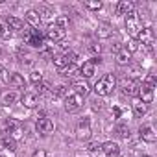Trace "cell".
Wrapping results in <instances>:
<instances>
[{
	"instance_id": "6da1fadb",
	"label": "cell",
	"mask_w": 157,
	"mask_h": 157,
	"mask_svg": "<svg viewBox=\"0 0 157 157\" xmlns=\"http://www.w3.org/2000/svg\"><path fill=\"white\" fill-rule=\"evenodd\" d=\"M115 85H117L115 74H105V76H102L100 80L94 83V93H96L98 96H107V94L113 93Z\"/></svg>"
},
{
	"instance_id": "7a4b0ae2",
	"label": "cell",
	"mask_w": 157,
	"mask_h": 157,
	"mask_svg": "<svg viewBox=\"0 0 157 157\" xmlns=\"http://www.w3.org/2000/svg\"><path fill=\"white\" fill-rule=\"evenodd\" d=\"M126 30H128V33L135 39L137 35H139V32L142 30V24H140V21H139V15L135 13V11H131L129 15H126Z\"/></svg>"
},
{
	"instance_id": "3957f363",
	"label": "cell",
	"mask_w": 157,
	"mask_h": 157,
	"mask_svg": "<svg viewBox=\"0 0 157 157\" xmlns=\"http://www.w3.org/2000/svg\"><path fill=\"white\" fill-rule=\"evenodd\" d=\"M83 107V96L80 94H74V93H68L65 96V109L68 113H74V111H80Z\"/></svg>"
},
{
	"instance_id": "277c9868",
	"label": "cell",
	"mask_w": 157,
	"mask_h": 157,
	"mask_svg": "<svg viewBox=\"0 0 157 157\" xmlns=\"http://www.w3.org/2000/svg\"><path fill=\"white\" fill-rule=\"evenodd\" d=\"M76 59H78V54H74V52H70V54H63V56L54 57V67H56L59 72H63V70H65L68 65H72Z\"/></svg>"
},
{
	"instance_id": "5b68a950",
	"label": "cell",
	"mask_w": 157,
	"mask_h": 157,
	"mask_svg": "<svg viewBox=\"0 0 157 157\" xmlns=\"http://www.w3.org/2000/svg\"><path fill=\"white\" fill-rule=\"evenodd\" d=\"M24 43L41 48V46L44 44V39H43V35H41L37 30H30V28H28V30L24 32Z\"/></svg>"
},
{
	"instance_id": "8992f818",
	"label": "cell",
	"mask_w": 157,
	"mask_h": 157,
	"mask_svg": "<svg viewBox=\"0 0 157 157\" xmlns=\"http://www.w3.org/2000/svg\"><path fill=\"white\" fill-rule=\"evenodd\" d=\"M135 41L137 43H142L148 50H151L153 48V30L151 28H142L139 32V35L135 37Z\"/></svg>"
},
{
	"instance_id": "52a82bcc",
	"label": "cell",
	"mask_w": 157,
	"mask_h": 157,
	"mask_svg": "<svg viewBox=\"0 0 157 157\" xmlns=\"http://www.w3.org/2000/svg\"><path fill=\"white\" fill-rule=\"evenodd\" d=\"M139 85H140V82H137V80H129V78H124V80L120 82V89H122V93L128 94V96H137Z\"/></svg>"
},
{
	"instance_id": "ba28073f",
	"label": "cell",
	"mask_w": 157,
	"mask_h": 157,
	"mask_svg": "<svg viewBox=\"0 0 157 157\" xmlns=\"http://www.w3.org/2000/svg\"><path fill=\"white\" fill-rule=\"evenodd\" d=\"M65 35H67V30L59 28L57 24H50L48 30H46V39L52 41V43H57V41L65 39Z\"/></svg>"
},
{
	"instance_id": "9c48e42d",
	"label": "cell",
	"mask_w": 157,
	"mask_h": 157,
	"mask_svg": "<svg viewBox=\"0 0 157 157\" xmlns=\"http://www.w3.org/2000/svg\"><path fill=\"white\" fill-rule=\"evenodd\" d=\"M76 137L80 140H89V137H91V122H89V118L80 120V124L76 128Z\"/></svg>"
},
{
	"instance_id": "30bf717a",
	"label": "cell",
	"mask_w": 157,
	"mask_h": 157,
	"mask_svg": "<svg viewBox=\"0 0 157 157\" xmlns=\"http://www.w3.org/2000/svg\"><path fill=\"white\" fill-rule=\"evenodd\" d=\"M137 96H139V100L142 102V104H150L151 100H153V87H150L148 83H140L139 85V91H137Z\"/></svg>"
},
{
	"instance_id": "8fae6325",
	"label": "cell",
	"mask_w": 157,
	"mask_h": 157,
	"mask_svg": "<svg viewBox=\"0 0 157 157\" xmlns=\"http://www.w3.org/2000/svg\"><path fill=\"white\" fill-rule=\"evenodd\" d=\"M139 135L144 142H155L157 140V133H155L153 126H150V124H142L139 128Z\"/></svg>"
},
{
	"instance_id": "7c38bea8",
	"label": "cell",
	"mask_w": 157,
	"mask_h": 157,
	"mask_svg": "<svg viewBox=\"0 0 157 157\" xmlns=\"http://www.w3.org/2000/svg\"><path fill=\"white\" fill-rule=\"evenodd\" d=\"M37 131H39L41 135H50V133L54 131V122H52L48 117L39 118V120H37Z\"/></svg>"
},
{
	"instance_id": "4fadbf2b",
	"label": "cell",
	"mask_w": 157,
	"mask_h": 157,
	"mask_svg": "<svg viewBox=\"0 0 157 157\" xmlns=\"http://www.w3.org/2000/svg\"><path fill=\"white\" fill-rule=\"evenodd\" d=\"M21 102H22V105H24V107L33 109V107H37V105H39V96H37V93H24V94H22V98H21Z\"/></svg>"
},
{
	"instance_id": "5bb4252c",
	"label": "cell",
	"mask_w": 157,
	"mask_h": 157,
	"mask_svg": "<svg viewBox=\"0 0 157 157\" xmlns=\"http://www.w3.org/2000/svg\"><path fill=\"white\" fill-rule=\"evenodd\" d=\"M100 150H102L107 157H115V155H118V153H120V146H118L117 142H113V140L104 142V144L100 146Z\"/></svg>"
},
{
	"instance_id": "9a60e30c",
	"label": "cell",
	"mask_w": 157,
	"mask_h": 157,
	"mask_svg": "<svg viewBox=\"0 0 157 157\" xmlns=\"http://www.w3.org/2000/svg\"><path fill=\"white\" fill-rule=\"evenodd\" d=\"M89 91H91V87H89V83H87L85 80H80V82H74V83H72V93H74V94L87 96Z\"/></svg>"
},
{
	"instance_id": "2e32d148",
	"label": "cell",
	"mask_w": 157,
	"mask_h": 157,
	"mask_svg": "<svg viewBox=\"0 0 157 157\" xmlns=\"http://www.w3.org/2000/svg\"><path fill=\"white\" fill-rule=\"evenodd\" d=\"M133 10H135V4L131 0H120L117 6V15H129Z\"/></svg>"
},
{
	"instance_id": "e0dca14e",
	"label": "cell",
	"mask_w": 157,
	"mask_h": 157,
	"mask_svg": "<svg viewBox=\"0 0 157 157\" xmlns=\"http://www.w3.org/2000/svg\"><path fill=\"white\" fill-rule=\"evenodd\" d=\"M37 13H39V19H41V22H46V24H50L52 21H56V15H54V11H52L50 8H41Z\"/></svg>"
},
{
	"instance_id": "ac0fdd59",
	"label": "cell",
	"mask_w": 157,
	"mask_h": 157,
	"mask_svg": "<svg viewBox=\"0 0 157 157\" xmlns=\"http://www.w3.org/2000/svg\"><path fill=\"white\" fill-rule=\"evenodd\" d=\"M24 19H26V22H30L33 28H37V26L41 24V19H39L37 10H28V11H26V15H24Z\"/></svg>"
},
{
	"instance_id": "d6986e66",
	"label": "cell",
	"mask_w": 157,
	"mask_h": 157,
	"mask_svg": "<svg viewBox=\"0 0 157 157\" xmlns=\"http://www.w3.org/2000/svg\"><path fill=\"white\" fill-rule=\"evenodd\" d=\"M113 35V26L111 24H100L98 30H96V37L98 39H107Z\"/></svg>"
},
{
	"instance_id": "ffe728a7",
	"label": "cell",
	"mask_w": 157,
	"mask_h": 157,
	"mask_svg": "<svg viewBox=\"0 0 157 157\" xmlns=\"http://www.w3.org/2000/svg\"><path fill=\"white\" fill-rule=\"evenodd\" d=\"M129 61H131V54L126 50V48H120L118 52H117V63L118 65H129Z\"/></svg>"
},
{
	"instance_id": "44dd1931",
	"label": "cell",
	"mask_w": 157,
	"mask_h": 157,
	"mask_svg": "<svg viewBox=\"0 0 157 157\" xmlns=\"http://www.w3.org/2000/svg\"><path fill=\"white\" fill-rule=\"evenodd\" d=\"M94 70H96V67H94L91 61H85V63L80 67V74H82L83 78H93V76H94Z\"/></svg>"
},
{
	"instance_id": "7402d4cb",
	"label": "cell",
	"mask_w": 157,
	"mask_h": 157,
	"mask_svg": "<svg viewBox=\"0 0 157 157\" xmlns=\"http://www.w3.org/2000/svg\"><path fill=\"white\" fill-rule=\"evenodd\" d=\"M6 24L10 26V30H24V21L19 17H8Z\"/></svg>"
},
{
	"instance_id": "603a6c76",
	"label": "cell",
	"mask_w": 157,
	"mask_h": 157,
	"mask_svg": "<svg viewBox=\"0 0 157 157\" xmlns=\"http://www.w3.org/2000/svg\"><path fill=\"white\" fill-rule=\"evenodd\" d=\"M133 111H135V117H139V118H142L144 115H146V111H148V105L146 104H142L139 98L133 102Z\"/></svg>"
},
{
	"instance_id": "cb8c5ba5",
	"label": "cell",
	"mask_w": 157,
	"mask_h": 157,
	"mask_svg": "<svg viewBox=\"0 0 157 157\" xmlns=\"http://www.w3.org/2000/svg\"><path fill=\"white\" fill-rule=\"evenodd\" d=\"M17 93H4L2 96H0V104H2V105H11V104H15L17 102Z\"/></svg>"
},
{
	"instance_id": "d4e9b609",
	"label": "cell",
	"mask_w": 157,
	"mask_h": 157,
	"mask_svg": "<svg viewBox=\"0 0 157 157\" xmlns=\"http://www.w3.org/2000/svg\"><path fill=\"white\" fill-rule=\"evenodd\" d=\"M10 85H13V87H24V78H22L19 72L11 74V76H10Z\"/></svg>"
},
{
	"instance_id": "484cf974",
	"label": "cell",
	"mask_w": 157,
	"mask_h": 157,
	"mask_svg": "<svg viewBox=\"0 0 157 157\" xmlns=\"http://www.w3.org/2000/svg\"><path fill=\"white\" fill-rule=\"evenodd\" d=\"M2 146H4L6 150H10V151H15V150H17V140H15L13 137H8V135H6V137L2 139Z\"/></svg>"
},
{
	"instance_id": "4316f807",
	"label": "cell",
	"mask_w": 157,
	"mask_h": 157,
	"mask_svg": "<svg viewBox=\"0 0 157 157\" xmlns=\"http://www.w3.org/2000/svg\"><path fill=\"white\" fill-rule=\"evenodd\" d=\"M54 24H57V26H59V28H63V30H68L70 21H68V17H65V15H57V17H56V21H54Z\"/></svg>"
},
{
	"instance_id": "83f0119b",
	"label": "cell",
	"mask_w": 157,
	"mask_h": 157,
	"mask_svg": "<svg viewBox=\"0 0 157 157\" xmlns=\"http://www.w3.org/2000/svg\"><path fill=\"white\" fill-rule=\"evenodd\" d=\"M140 76H142V70H140V67H131V68H129V74H128L126 78H129V80H137V82H140Z\"/></svg>"
},
{
	"instance_id": "f1b7e54d",
	"label": "cell",
	"mask_w": 157,
	"mask_h": 157,
	"mask_svg": "<svg viewBox=\"0 0 157 157\" xmlns=\"http://www.w3.org/2000/svg\"><path fill=\"white\" fill-rule=\"evenodd\" d=\"M10 37H11V30H10V26H8L6 22L0 21V39H10Z\"/></svg>"
},
{
	"instance_id": "f546056e",
	"label": "cell",
	"mask_w": 157,
	"mask_h": 157,
	"mask_svg": "<svg viewBox=\"0 0 157 157\" xmlns=\"http://www.w3.org/2000/svg\"><path fill=\"white\" fill-rule=\"evenodd\" d=\"M52 94H54V98H59V96H67V94H68V87H67V85H57V87L52 91Z\"/></svg>"
},
{
	"instance_id": "4dcf8cb0",
	"label": "cell",
	"mask_w": 157,
	"mask_h": 157,
	"mask_svg": "<svg viewBox=\"0 0 157 157\" xmlns=\"http://www.w3.org/2000/svg\"><path fill=\"white\" fill-rule=\"evenodd\" d=\"M30 82L35 83V85H39V83L43 82V72H41V70H33V72L30 74Z\"/></svg>"
},
{
	"instance_id": "1f68e13d",
	"label": "cell",
	"mask_w": 157,
	"mask_h": 157,
	"mask_svg": "<svg viewBox=\"0 0 157 157\" xmlns=\"http://www.w3.org/2000/svg\"><path fill=\"white\" fill-rule=\"evenodd\" d=\"M85 8H89L93 11H98V10H102V2H100V0H87Z\"/></svg>"
},
{
	"instance_id": "d6a6232c",
	"label": "cell",
	"mask_w": 157,
	"mask_h": 157,
	"mask_svg": "<svg viewBox=\"0 0 157 157\" xmlns=\"http://www.w3.org/2000/svg\"><path fill=\"white\" fill-rule=\"evenodd\" d=\"M13 126V122L8 118V120H0V133H6V131H10V128Z\"/></svg>"
},
{
	"instance_id": "836d02e7",
	"label": "cell",
	"mask_w": 157,
	"mask_h": 157,
	"mask_svg": "<svg viewBox=\"0 0 157 157\" xmlns=\"http://www.w3.org/2000/svg\"><path fill=\"white\" fill-rule=\"evenodd\" d=\"M37 93H39V96L50 93V85H46V83H39V85H37Z\"/></svg>"
},
{
	"instance_id": "e575fe53",
	"label": "cell",
	"mask_w": 157,
	"mask_h": 157,
	"mask_svg": "<svg viewBox=\"0 0 157 157\" xmlns=\"http://www.w3.org/2000/svg\"><path fill=\"white\" fill-rule=\"evenodd\" d=\"M0 80H2L4 83H10V76H8V70L0 65Z\"/></svg>"
},
{
	"instance_id": "d590c367",
	"label": "cell",
	"mask_w": 157,
	"mask_h": 157,
	"mask_svg": "<svg viewBox=\"0 0 157 157\" xmlns=\"http://www.w3.org/2000/svg\"><path fill=\"white\" fill-rule=\"evenodd\" d=\"M124 48H126V50H128L129 54H133V52H135V50L139 48V43H137V41L133 39V41H129V43H128V46H124Z\"/></svg>"
},
{
	"instance_id": "8d00e7d4",
	"label": "cell",
	"mask_w": 157,
	"mask_h": 157,
	"mask_svg": "<svg viewBox=\"0 0 157 157\" xmlns=\"http://www.w3.org/2000/svg\"><path fill=\"white\" fill-rule=\"evenodd\" d=\"M117 133H118V137H128V135H129V129L124 128V126H118V128H117Z\"/></svg>"
},
{
	"instance_id": "74e56055",
	"label": "cell",
	"mask_w": 157,
	"mask_h": 157,
	"mask_svg": "<svg viewBox=\"0 0 157 157\" xmlns=\"http://www.w3.org/2000/svg\"><path fill=\"white\" fill-rule=\"evenodd\" d=\"M89 50H91L93 54H100V50H102V46H100L98 43H91V44H89Z\"/></svg>"
},
{
	"instance_id": "f35d334b",
	"label": "cell",
	"mask_w": 157,
	"mask_h": 157,
	"mask_svg": "<svg viewBox=\"0 0 157 157\" xmlns=\"http://www.w3.org/2000/svg\"><path fill=\"white\" fill-rule=\"evenodd\" d=\"M155 82H157V80H155V76H153V74H148V78H146V82H144V83H148L150 87H155Z\"/></svg>"
},
{
	"instance_id": "ab89813d",
	"label": "cell",
	"mask_w": 157,
	"mask_h": 157,
	"mask_svg": "<svg viewBox=\"0 0 157 157\" xmlns=\"http://www.w3.org/2000/svg\"><path fill=\"white\" fill-rule=\"evenodd\" d=\"M32 157H46V151L44 150H37V151H33Z\"/></svg>"
},
{
	"instance_id": "60d3db41",
	"label": "cell",
	"mask_w": 157,
	"mask_h": 157,
	"mask_svg": "<svg viewBox=\"0 0 157 157\" xmlns=\"http://www.w3.org/2000/svg\"><path fill=\"white\" fill-rule=\"evenodd\" d=\"M89 61H91V63H93V65L96 67V63H102V57H100V56H94V57H91Z\"/></svg>"
},
{
	"instance_id": "b9f144b4",
	"label": "cell",
	"mask_w": 157,
	"mask_h": 157,
	"mask_svg": "<svg viewBox=\"0 0 157 157\" xmlns=\"http://www.w3.org/2000/svg\"><path fill=\"white\" fill-rule=\"evenodd\" d=\"M100 146H102V144H96V142H93V144H89V150H91V151H96V150H100Z\"/></svg>"
},
{
	"instance_id": "7bdbcfd3",
	"label": "cell",
	"mask_w": 157,
	"mask_h": 157,
	"mask_svg": "<svg viewBox=\"0 0 157 157\" xmlns=\"http://www.w3.org/2000/svg\"><path fill=\"white\" fill-rule=\"evenodd\" d=\"M113 113H115V117H117V118H120V115H122V109H120V107H115V109H113Z\"/></svg>"
},
{
	"instance_id": "ee69618b",
	"label": "cell",
	"mask_w": 157,
	"mask_h": 157,
	"mask_svg": "<svg viewBox=\"0 0 157 157\" xmlns=\"http://www.w3.org/2000/svg\"><path fill=\"white\" fill-rule=\"evenodd\" d=\"M142 157H150V155H142Z\"/></svg>"
},
{
	"instance_id": "f6af8a7d",
	"label": "cell",
	"mask_w": 157,
	"mask_h": 157,
	"mask_svg": "<svg viewBox=\"0 0 157 157\" xmlns=\"http://www.w3.org/2000/svg\"><path fill=\"white\" fill-rule=\"evenodd\" d=\"M0 56H2V50H0Z\"/></svg>"
}]
</instances>
